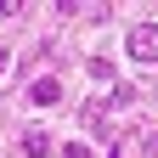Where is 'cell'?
<instances>
[{
    "instance_id": "6da1fadb",
    "label": "cell",
    "mask_w": 158,
    "mask_h": 158,
    "mask_svg": "<svg viewBox=\"0 0 158 158\" xmlns=\"http://www.w3.org/2000/svg\"><path fill=\"white\" fill-rule=\"evenodd\" d=\"M130 56H135V62H158V23L130 28Z\"/></svg>"
},
{
    "instance_id": "7a4b0ae2",
    "label": "cell",
    "mask_w": 158,
    "mask_h": 158,
    "mask_svg": "<svg viewBox=\"0 0 158 158\" xmlns=\"http://www.w3.org/2000/svg\"><path fill=\"white\" fill-rule=\"evenodd\" d=\"M28 96H34L40 107H56V102H62V85H56V79H34V90H28Z\"/></svg>"
},
{
    "instance_id": "3957f363",
    "label": "cell",
    "mask_w": 158,
    "mask_h": 158,
    "mask_svg": "<svg viewBox=\"0 0 158 158\" xmlns=\"http://www.w3.org/2000/svg\"><path fill=\"white\" fill-rule=\"evenodd\" d=\"M23 152H28V158H45V152H51V135H45V130H23Z\"/></svg>"
},
{
    "instance_id": "277c9868",
    "label": "cell",
    "mask_w": 158,
    "mask_h": 158,
    "mask_svg": "<svg viewBox=\"0 0 158 158\" xmlns=\"http://www.w3.org/2000/svg\"><path fill=\"white\" fill-rule=\"evenodd\" d=\"M62 158H90V147H85V141H68V147H62Z\"/></svg>"
},
{
    "instance_id": "5b68a950",
    "label": "cell",
    "mask_w": 158,
    "mask_h": 158,
    "mask_svg": "<svg viewBox=\"0 0 158 158\" xmlns=\"http://www.w3.org/2000/svg\"><path fill=\"white\" fill-rule=\"evenodd\" d=\"M0 73H6V51H0Z\"/></svg>"
}]
</instances>
